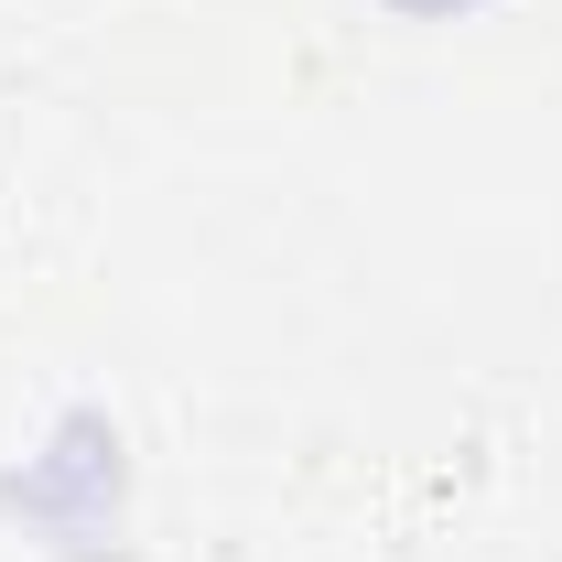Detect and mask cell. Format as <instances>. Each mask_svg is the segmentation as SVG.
<instances>
[{
  "label": "cell",
  "mask_w": 562,
  "mask_h": 562,
  "mask_svg": "<svg viewBox=\"0 0 562 562\" xmlns=\"http://www.w3.org/2000/svg\"><path fill=\"white\" fill-rule=\"evenodd\" d=\"M390 11H422V22H443V11H487V0H390Z\"/></svg>",
  "instance_id": "obj_1"
}]
</instances>
